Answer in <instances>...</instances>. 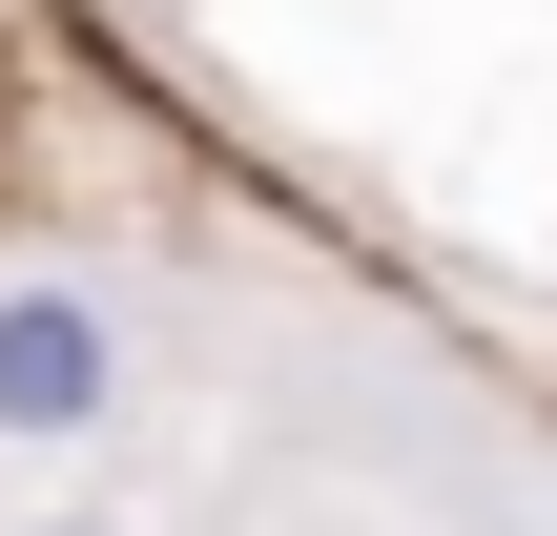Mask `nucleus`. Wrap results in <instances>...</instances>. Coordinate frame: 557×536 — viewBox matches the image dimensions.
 I'll return each mask as SVG.
<instances>
[{
    "instance_id": "f257e3e1",
    "label": "nucleus",
    "mask_w": 557,
    "mask_h": 536,
    "mask_svg": "<svg viewBox=\"0 0 557 536\" xmlns=\"http://www.w3.org/2000/svg\"><path fill=\"white\" fill-rule=\"evenodd\" d=\"M103 372H124V351H103L83 289H0V434H83Z\"/></svg>"
}]
</instances>
